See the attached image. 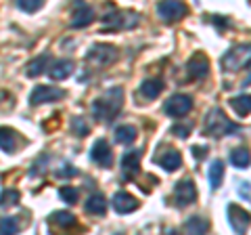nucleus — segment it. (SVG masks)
I'll return each mask as SVG.
<instances>
[{"mask_svg":"<svg viewBox=\"0 0 251 235\" xmlns=\"http://www.w3.org/2000/svg\"><path fill=\"white\" fill-rule=\"evenodd\" d=\"M230 164L234 168H249V149L245 147H237L230 151Z\"/></svg>","mask_w":251,"mask_h":235,"instance_id":"bb28decb","label":"nucleus"},{"mask_svg":"<svg viewBox=\"0 0 251 235\" xmlns=\"http://www.w3.org/2000/svg\"><path fill=\"white\" fill-rule=\"evenodd\" d=\"M161 90H163V80H159V78H149V80L140 84V92H143L145 99H157Z\"/></svg>","mask_w":251,"mask_h":235,"instance_id":"5701e85b","label":"nucleus"},{"mask_svg":"<svg viewBox=\"0 0 251 235\" xmlns=\"http://www.w3.org/2000/svg\"><path fill=\"white\" fill-rule=\"evenodd\" d=\"M249 57H251V49L249 44H237L232 46L222 57V69L228 74H234V72H241L243 67L249 65Z\"/></svg>","mask_w":251,"mask_h":235,"instance_id":"20e7f679","label":"nucleus"},{"mask_svg":"<svg viewBox=\"0 0 251 235\" xmlns=\"http://www.w3.org/2000/svg\"><path fill=\"white\" fill-rule=\"evenodd\" d=\"M42 4H44V0H17V6H19L21 11H25V13L40 11Z\"/></svg>","mask_w":251,"mask_h":235,"instance_id":"2f4dec72","label":"nucleus"},{"mask_svg":"<svg viewBox=\"0 0 251 235\" xmlns=\"http://www.w3.org/2000/svg\"><path fill=\"white\" fill-rule=\"evenodd\" d=\"M157 15L166 23L180 21L186 15V4L182 0H161V2L157 4Z\"/></svg>","mask_w":251,"mask_h":235,"instance_id":"423d86ee","label":"nucleus"},{"mask_svg":"<svg viewBox=\"0 0 251 235\" xmlns=\"http://www.w3.org/2000/svg\"><path fill=\"white\" fill-rule=\"evenodd\" d=\"M0 149H2L4 153L17 151V135H15V130L6 128V126H0Z\"/></svg>","mask_w":251,"mask_h":235,"instance_id":"aec40b11","label":"nucleus"},{"mask_svg":"<svg viewBox=\"0 0 251 235\" xmlns=\"http://www.w3.org/2000/svg\"><path fill=\"white\" fill-rule=\"evenodd\" d=\"M226 216H228V223H230L234 233H247V229H249V212L247 210H243L241 206H237V204H228Z\"/></svg>","mask_w":251,"mask_h":235,"instance_id":"9b49d317","label":"nucleus"},{"mask_svg":"<svg viewBox=\"0 0 251 235\" xmlns=\"http://www.w3.org/2000/svg\"><path fill=\"white\" fill-rule=\"evenodd\" d=\"M94 21V9L84 2V0H75L74 2V17H72V26L74 29H80V28H88L90 23Z\"/></svg>","mask_w":251,"mask_h":235,"instance_id":"9d476101","label":"nucleus"},{"mask_svg":"<svg viewBox=\"0 0 251 235\" xmlns=\"http://www.w3.org/2000/svg\"><path fill=\"white\" fill-rule=\"evenodd\" d=\"M74 61L69 59H63V61H57V63H52V67L49 69V76L50 80H65V78H69L74 74Z\"/></svg>","mask_w":251,"mask_h":235,"instance_id":"a211bd4d","label":"nucleus"},{"mask_svg":"<svg viewBox=\"0 0 251 235\" xmlns=\"http://www.w3.org/2000/svg\"><path fill=\"white\" fill-rule=\"evenodd\" d=\"M49 61H50V55L49 53H44V55H38V57H34L27 63L25 67V76L27 78H38V76H42L46 72V65H49Z\"/></svg>","mask_w":251,"mask_h":235,"instance_id":"dca6fc26","label":"nucleus"},{"mask_svg":"<svg viewBox=\"0 0 251 235\" xmlns=\"http://www.w3.org/2000/svg\"><path fill=\"white\" fill-rule=\"evenodd\" d=\"M50 223L61 227V229H69V227H74L77 221H75V214L67 212V210H57V212L50 214Z\"/></svg>","mask_w":251,"mask_h":235,"instance_id":"393cba45","label":"nucleus"},{"mask_svg":"<svg viewBox=\"0 0 251 235\" xmlns=\"http://www.w3.org/2000/svg\"><path fill=\"white\" fill-rule=\"evenodd\" d=\"M103 32L105 34H117L122 29H132L140 23V15L134 11H113L103 15Z\"/></svg>","mask_w":251,"mask_h":235,"instance_id":"7ed1b4c3","label":"nucleus"},{"mask_svg":"<svg viewBox=\"0 0 251 235\" xmlns=\"http://www.w3.org/2000/svg\"><path fill=\"white\" fill-rule=\"evenodd\" d=\"M191 109H193V99L188 95H172L166 101V105H163V112L170 118H184Z\"/></svg>","mask_w":251,"mask_h":235,"instance_id":"6e6552de","label":"nucleus"},{"mask_svg":"<svg viewBox=\"0 0 251 235\" xmlns=\"http://www.w3.org/2000/svg\"><path fill=\"white\" fill-rule=\"evenodd\" d=\"M74 175H77V170L74 166H69V164H63V168L57 170V176H74Z\"/></svg>","mask_w":251,"mask_h":235,"instance_id":"72a5a7b5","label":"nucleus"},{"mask_svg":"<svg viewBox=\"0 0 251 235\" xmlns=\"http://www.w3.org/2000/svg\"><path fill=\"white\" fill-rule=\"evenodd\" d=\"M182 229L186 233H197V235L207 233L209 231V221H207V218H203V216H191L188 221H184Z\"/></svg>","mask_w":251,"mask_h":235,"instance_id":"b1692460","label":"nucleus"},{"mask_svg":"<svg viewBox=\"0 0 251 235\" xmlns=\"http://www.w3.org/2000/svg\"><path fill=\"white\" fill-rule=\"evenodd\" d=\"M239 193L243 195V200L249 202V181H243V185L239 187Z\"/></svg>","mask_w":251,"mask_h":235,"instance_id":"f704fd0d","label":"nucleus"},{"mask_svg":"<svg viewBox=\"0 0 251 235\" xmlns=\"http://www.w3.org/2000/svg\"><path fill=\"white\" fill-rule=\"evenodd\" d=\"M86 212L88 214H97V216H103L107 212V200L105 195L100 193H92L88 202H86Z\"/></svg>","mask_w":251,"mask_h":235,"instance_id":"4be33fe9","label":"nucleus"},{"mask_svg":"<svg viewBox=\"0 0 251 235\" xmlns=\"http://www.w3.org/2000/svg\"><path fill=\"white\" fill-rule=\"evenodd\" d=\"M203 149H205V147H193V153H195V158H197V160H201L203 155H205V151H203Z\"/></svg>","mask_w":251,"mask_h":235,"instance_id":"c9c22d12","label":"nucleus"},{"mask_svg":"<svg viewBox=\"0 0 251 235\" xmlns=\"http://www.w3.org/2000/svg\"><path fill=\"white\" fill-rule=\"evenodd\" d=\"M174 200L178 208H186L191 204L197 202V187L191 178H182L180 183H176L174 187Z\"/></svg>","mask_w":251,"mask_h":235,"instance_id":"0eeeda50","label":"nucleus"},{"mask_svg":"<svg viewBox=\"0 0 251 235\" xmlns=\"http://www.w3.org/2000/svg\"><path fill=\"white\" fill-rule=\"evenodd\" d=\"M230 107H232L241 118L249 116V114H251V99H249V95L232 97V99H230Z\"/></svg>","mask_w":251,"mask_h":235,"instance_id":"a878e982","label":"nucleus"},{"mask_svg":"<svg viewBox=\"0 0 251 235\" xmlns=\"http://www.w3.org/2000/svg\"><path fill=\"white\" fill-rule=\"evenodd\" d=\"M90 160L94 164H99L100 168H109L113 164V151H111V147H109V143H107L105 139H99L97 143L92 145Z\"/></svg>","mask_w":251,"mask_h":235,"instance_id":"f8f14e48","label":"nucleus"},{"mask_svg":"<svg viewBox=\"0 0 251 235\" xmlns=\"http://www.w3.org/2000/svg\"><path fill=\"white\" fill-rule=\"evenodd\" d=\"M191 130H193L191 124H184V126H180V124H178V126L172 128V132H174L176 137H180V139H188V135H191Z\"/></svg>","mask_w":251,"mask_h":235,"instance_id":"473e14b6","label":"nucleus"},{"mask_svg":"<svg viewBox=\"0 0 251 235\" xmlns=\"http://www.w3.org/2000/svg\"><path fill=\"white\" fill-rule=\"evenodd\" d=\"M207 178H209V187H211V189H220L222 178H224V162L222 160H214L209 164Z\"/></svg>","mask_w":251,"mask_h":235,"instance_id":"412c9836","label":"nucleus"},{"mask_svg":"<svg viewBox=\"0 0 251 235\" xmlns=\"http://www.w3.org/2000/svg\"><path fill=\"white\" fill-rule=\"evenodd\" d=\"M157 162H159V166H163V170L174 172L182 166V155H180V151H176V149H170L166 153L157 155Z\"/></svg>","mask_w":251,"mask_h":235,"instance_id":"f3484780","label":"nucleus"},{"mask_svg":"<svg viewBox=\"0 0 251 235\" xmlns=\"http://www.w3.org/2000/svg\"><path fill=\"white\" fill-rule=\"evenodd\" d=\"M19 233V223L15 216H2L0 218V235H15Z\"/></svg>","mask_w":251,"mask_h":235,"instance_id":"c85d7f7f","label":"nucleus"},{"mask_svg":"<svg viewBox=\"0 0 251 235\" xmlns=\"http://www.w3.org/2000/svg\"><path fill=\"white\" fill-rule=\"evenodd\" d=\"M65 97V90L57 88V86H36L29 95V103L31 105H42V103H52V101H59Z\"/></svg>","mask_w":251,"mask_h":235,"instance_id":"1a4fd4ad","label":"nucleus"},{"mask_svg":"<svg viewBox=\"0 0 251 235\" xmlns=\"http://www.w3.org/2000/svg\"><path fill=\"white\" fill-rule=\"evenodd\" d=\"M124 105V90L120 86L115 88H109L105 95H100L99 99H94L92 103V116L97 118L99 122H113L122 112Z\"/></svg>","mask_w":251,"mask_h":235,"instance_id":"f257e3e1","label":"nucleus"},{"mask_svg":"<svg viewBox=\"0 0 251 235\" xmlns=\"http://www.w3.org/2000/svg\"><path fill=\"white\" fill-rule=\"evenodd\" d=\"M237 132H241V126H239V124H234L232 120H228L226 114L220 107L209 109V112L205 114V126H203V135L222 139V137H228V135H237Z\"/></svg>","mask_w":251,"mask_h":235,"instance_id":"f03ea898","label":"nucleus"},{"mask_svg":"<svg viewBox=\"0 0 251 235\" xmlns=\"http://www.w3.org/2000/svg\"><path fill=\"white\" fill-rule=\"evenodd\" d=\"M21 200V193L17 189H4L0 193V208H11V206H17Z\"/></svg>","mask_w":251,"mask_h":235,"instance_id":"cd10ccee","label":"nucleus"},{"mask_svg":"<svg viewBox=\"0 0 251 235\" xmlns=\"http://www.w3.org/2000/svg\"><path fill=\"white\" fill-rule=\"evenodd\" d=\"M111 204H113L115 212H120V214H130L138 208V200L134 198V195H130L128 191H117L113 195Z\"/></svg>","mask_w":251,"mask_h":235,"instance_id":"4468645a","label":"nucleus"},{"mask_svg":"<svg viewBox=\"0 0 251 235\" xmlns=\"http://www.w3.org/2000/svg\"><path fill=\"white\" fill-rule=\"evenodd\" d=\"M140 155H143V151H140V149L126 151L122 155V170H124L126 178H132V176L138 175V170H140Z\"/></svg>","mask_w":251,"mask_h":235,"instance_id":"2eb2a0df","label":"nucleus"},{"mask_svg":"<svg viewBox=\"0 0 251 235\" xmlns=\"http://www.w3.org/2000/svg\"><path fill=\"white\" fill-rule=\"evenodd\" d=\"M59 198L63 202H67V204H77V198H80V193H77L75 187H61L59 189Z\"/></svg>","mask_w":251,"mask_h":235,"instance_id":"7c9ffc66","label":"nucleus"},{"mask_svg":"<svg viewBox=\"0 0 251 235\" xmlns=\"http://www.w3.org/2000/svg\"><path fill=\"white\" fill-rule=\"evenodd\" d=\"M186 72H188V76H191L193 80H203V78L209 74V61H207V57H205V55H201V53L193 55V57L188 59V63H186Z\"/></svg>","mask_w":251,"mask_h":235,"instance_id":"ddd939ff","label":"nucleus"},{"mask_svg":"<svg viewBox=\"0 0 251 235\" xmlns=\"http://www.w3.org/2000/svg\"><path fill=\"white\" fill-rule=\"evenodd\" d=\"M120 53H117L115 46L111 44H94L92 49L86 53V61H90L92 65H99V67H107L117 61Z\"/></svg>","mask_w":251,"mask_h":235,"instance_id":"39448f33","label":"nucleus"},{"mask_svg":"<svg viewBox=\"0 0 251 235\" xmlns=\"http://www.w3.org/2000/svg\"><path fill=\"white\" fill-rule=\"evenodd\" d=\"M72 130H74V135H77V137H86L90 132L88 124H86V120H84L82 116H75L74 120H72Z\"/></svg>","mask_w":251,"mask_h":235,"instance_id":"c756f323","label":"nucleus"},{"mask_svg":"<svg viewBox=\"0 0 251 235\" xmlns=\"http://www.w3.org/2000/svg\"><path fill=\"white\" fill-rule=\"evenodd\" d=\"M138 139V130L132 124H122V126L115 128V141L120 145H132Z\"/></svg>","mask_w":251,"mask_h":235,"instance_id":"6ab92c4d","label":"nucleus"}]
</instances>
